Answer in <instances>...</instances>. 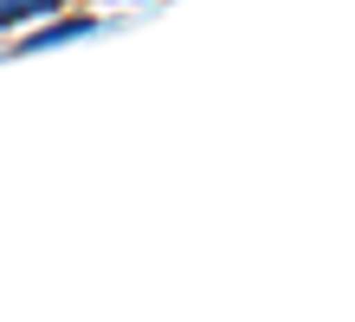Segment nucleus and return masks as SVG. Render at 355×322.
Masks as SVG:
<instances>
[{"label": "nucleus", "instance_id": "obj_1", "mask_svg": "<svg viewBox=\"0 0 355 322\" xmlns=\"http://www.w3.org/2000/svg\"><path fill=\"white\" fill-rule=\"evenodd\" d=\"M103 26V19H91V13H58L52 26H33L26 39H19V52H52V46H65V39H91Z\"/></svg>", "mask_w": 355, "mask_h": 322}, {"label": "nucleus", "instance_id": "obj_2", "mask_svg": "<svg viewBox=\"0 0 355 322\" xmlns=\"http://www.w3.org/2000/svg\"><path fill=\"white\" fill-rule=\"evenodd\" d=\"M26 19H58V0H0V33L26 26Z\"/></svg>", "mask_w": 355, "mask_h": 322}]
</instances>
